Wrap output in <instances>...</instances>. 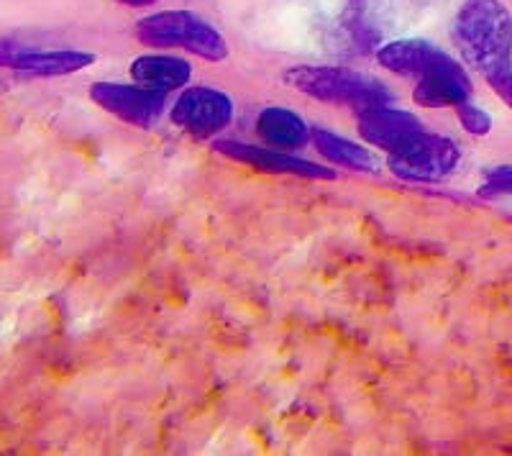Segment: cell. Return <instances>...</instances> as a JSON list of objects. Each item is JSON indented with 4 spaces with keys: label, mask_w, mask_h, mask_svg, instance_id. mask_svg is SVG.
I'll use <instances>...</instances> for the list:
<instances>
[{
    "label": "cell",
    "mask_w": 512,
    "mask_h": 456,
    "mask_svg": "<svg viewBox=\"0 0 512 456\" xmlns=\"http://www.w3.org/2000/svg\"><path fill=\"white\" fill-rule=\"evenodd\" d=\"M136 39L154 49H182L205 62H223L228 57V44L221 31L195 11L149 13L136 24Z\"/></svg>",
    "instance_id": "cell-3"
},
{
    "label": "cell",
    "mask_w": 512,
    "mask_h": 456,
    "mask_svg": "<svg viewBox=\"0 0 512 456\" xmlns=\"http://www.w3.org/2000/svg\"><path fill=\"white\" fill-rule=\"evenodd\" d=\"M213 152L221 157L231 159V162L246 164L267 175H285V177H300V180H313V182H328L336 180V170L326 167V164L308 162L303 157H295L290 152L272 147H256V144H244V141L233 139H218L213 141Z\"/></svg>",
    "instance_id": "cell-7"
},
{
    "label": "cell",
    "mask_w": 512,
    "mask_h": 456,
    "mask_svg": "<svg viewBox=\"0 0 512 456\" xmlns=\"http://www.w3.org/2000/svg\"><path fill=\"white\" fill-rule=\"evenodd\" d=\"M131 80L157 93H172L185 88L192 77V65L172 54H141L131 62Z\"/></svg>",
    "instance_id": "cell-12"
},
{
    "label": "cell",
    "mask_w": 512,
    "mask_h": 456,
    "mask_svg": "<svg viewBox=\"0 0 512 456\" xmlns=\"http://www.w3.org/2000/svg\"><path fill=\"white\" fill-rule=\"evenodd\" d=\"M377 62L392 75L400 77H420L431 75V72L443 70V67L454 65L456 59L441 47L431 44L425 39H400L390 41L377 49Z\"/></svg>",
    "instance_id": "cell-10"
},
{
    "label": "cell",
    "mask_w": 512,
    "mask_h": 456,
    "mask_svg": "<svg viewBox=\"0 0 512 456\" xmlns=\"http://www.w3.org/2000/svg\"><path fill=\"white\" fill-rule=\"evenodd\" d=\"M116 3H121V6H128V8H149L154 6L157 0H116Z\"/></svg>",
    "instance_id": "cell-18"
},
{
    "label": "cell",
    "mask_w": 512,
    "mask_h": 456,
    "mask_svg": "<svg viewBox=\"0 0 512 456\" xmlns=\"http://www.w3.org/2000/svg\"><path fill=\"white\" fill-rule=\"evenodd\" d=\"M256 136L272 149L292 152L310 141V126L290 108L269 106L256 116Z\"/></svg>",
    "instance_id": "cell-13"
},
{
    "label": "cell",
    "mask_w": 512,
    "mask_h": 456,
    "mask_svg": "<svg viewBox=\"0 0 512 456\" xmlns=\"http://www.w3.org/2000/svg\"><path fill=\"white\" fill-rule=\"evenodd\" d=\"M451 36L461 59L487 85L512 75V13L502 0H464Z\"/></svg>",
    "instance_id": "cell-1"
},
{
    "label": "cell",
    "mask_w": 512,
    "mask_h": 456,
    "mask_svg": "<svg viewBox=\"0 0 512 456\" xmlns=\"http://www.w3.org/2000/svg\"><path fill=\"white\" fill-rule=\"evenodd\" d=\"M510 193H512V164L492 167V170L484 175L479 195H482V198H500V195H510Z\"/></svg>",
    "instance_id": "cell-16"
},
{
    "label": "cell",
    "mask_w": 512,
    "mask_h": 456,
    "mask_svg": "<svg viewBox=\"0 0 512 456\" xmlns=\"http://www.w3.org/2000/svg\"><path fill=\"white\" fill-rule=\"evenodd\" d=\"M474 98V82L461 62L415 80L413 100L423 108H456Z\"/></svg>",
    "instance_id": "cell-11"
},
{
    "label": "cell",
    "mask_w": 512,
    "mask_h": 456,
    "mask_svg": "<svg viewBox=\"0 0 512 456\" xmlns=\"http://www.w3.org/2000/svg\"><path fill=\"white\" fill-rule=\"evenodd\" d=\"M287 88L308 98L328 103V106H344L356 111V116L372 108L392 106L395 93L384 85L379 77L369 72L351 70V67L331 65H297L282 75Z\"/></svg>",
    "instance_id": "cell-2"
},
{
    "label": "cell",
    "mask_w": 512,
    "mask_h": 456,
    "mask_svg": "<svg viewBox=\"0 0 512 456\" xmlns=\"http://www.w3.org/2000/svg\"><path fill=\"white\" fill-rule=\"evenodd\" d=\"M454 111H456V116H459L461 129H464L466 134L487 136L489 131H492V116H489L484 108H479L477 103H472V100H466V103L456 106Z\"/></svg>",
    "instance_id": "cell-15"
},
{
    "label": "cell",
    "mask_w": 512,
    "mask_h": 456,
    "mask_svg": "<svg viewBox=\"0 0 512 456\" xmlns=\"http://www.w3.org/2000/svg\"><path fill=\"white\" fill-rule=\"evenodd\" d=\"M90 100L105 113L136 129H154L167 111V93L149 90L139 82H93Z\"/></svg>",
    "instance_id": "cell-6"
},
{
    "label": "cell",
    "mask_w": 512,
    "mask_h": 456,
    "mask_svg": "<svg viewBox=\"0 0 512 456\" xmlns=\"http://www.w3.org/2000/svg\"><path fill=\"white\" fill-rule=\"evenodd\" d=\"M359 134L372 147L382 149L387 154H395L410 147L418 136H423L425 126L413 113L384 106L359 113Z\"/></svg>",
    "instance_id": "cell-9"
},
{
    "label": "cell",
    "mask_w": 512,
    "mask_h": 456,
    "mask_svg": "<svg viewBox=\"0 0 512 456\" xmlns=\"http://www.w3.org/2000/svg\"><path fill=\"white\" fill-rule=\"evenodd\" d=\"M310 141H313L315 152L326 162L346 167L351 172H361V175H374L377 172V157L367 147H361V144L336 134V131L313 126L310 129Z\"/></svg>",
    "instance_id": "cell-14"
},
{
    "label": "cell",
    "mask_w": 512,
    "mask_h": 456,
    "mask_svg": "<svg viewBox=\"0 0 512 456\" xmlns=\"http://www.w3.org/2000/svg\"><path fill=\"white\" fill-rule=\"evenodd\" d=\"M489 90H492V93H495L497 98H500L502 103H505V106L512 111V75H507V77H502V80L492 82V85H489Z\"/></svg>",
    "instance_id": "cell-17"
},
{
    "label": "cell",
    "mask_w": 512,
    "mask_h": 456,
    "mask_svg": "<svg viewBox=\"0 0 512 456\" xmlns=\"http://www.w3.org/2000/svg\"><path fill=\"white\" fill-rule=\"evenodd\" d=\"M461 149L454 139L425 131L402 152L387 154V167L402 182L438 185L459 170Z\"/></svg>",
    "instance_id": "cell-4"
},
{
    "label": "cell",
    "mask_w": 512,
    "mask_h": 456,
    "mask_svg": "<svg viewBox=\"0 0 512 456\" xmlns=\"http://www.w3.org/2000/svg\"><path fill=\"white\" fill-rule=\"evenodd\" d=\"M95 62L93 52L80 49H41L16 39H0V70L34 77H62L80 72Z\"/></svg>",
    "instance_id": "cell-8"
},
{
    "label": "cell",
    "mask_w": 512,
    "mask_h": 456,
    "mask_svg": "<svg viewBox=\"0 0 512 456\" xmlns=\"http://www.w3.org/2000/svg\"><path fill=\"white\" fill-rule=\"evenodd\" d=\"M236 116L233 98L223 90L205 88V85H190L175 100V106L169 111V121L177 129L190 134L192 139H213L228 129Z\"/></svg>",
    "instance_id": "cell-5"
}]
</instances>
